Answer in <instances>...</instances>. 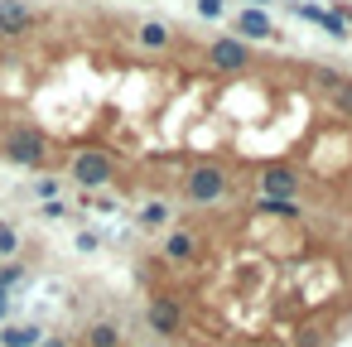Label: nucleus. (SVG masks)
I'll list each match as a JSON object with an SVG mask.
<instances>
[{"label": "nucleus", "mask_w": 352, "mask_h": 347, "mask_svg": "<svg viewBox=\"0 0 352 347\" xmlns=\"http://www.w3.org/2000/svg\"><path fill=\"white\" fill-rule=\"evenodd\" d=\"M227 193V174L217 164H198L188 174V203H217Z\"/></svg>", "instance_id": "nucleus-1"}, {"label": "nucleus", "mask_w": 352, "mask_h": 347, "mask_svg": "<svg viewBox=\"0 0 352 347\" xmlns=\"http://www.w3.org/2000/svg\"><path fill=\"white\" fill-rule=\"evenodd\" d=\"M73 179H78L82 188H102V183L111 179V159H107L102 150H82V155L73 159Z\"/></svg>", "instance_id": "nucleus-2"}, {"label": "nucleus", "mask_w": 352, "mask_h": 347, "mask_svg": "<svg viewBox=\"0 0 352 347\" xmlns=\"http://www.w3.org/2000/svg\"><path fill=\"white\" fill-rule=\"evenodd\" d=\"M6 155H10L15 164H39V159H44V135H39V131H10Z\"/></svg>", "instance_id": "nucleus-3"}, {"label": "nucleus", "mask_w": 352, "mask_h": 347, "mask_svg": "<svg viewBox=\"0 0 352 347\" xmlns=\"http://www.w3.org/2000/svg\"><path fill=\"white\" fill-rule=\"evenodd\" d=\"M294 188H299V183H294V174H289V169H265V179H261V193H265V198H275V203H289V198H294Z\"/></svg>", "instance_id": "nucleus-4"}, {"label": "nucleus", "mask_w": 352, "mask_h": 347, "mask_svg": "<svg viewBox=\"0 0 352 347\" xmlns=\"http://www.w3.org/2000/svg\"><path fill=\"white\" fill-rule=\"evenodd\" d=\"M212 63L227 68V73H236V68L246 63V44H236V39H217V44H212Z\"/></svg>", "instance_id": "nucleus-5"}, {"label": "nucleus", "mask_w": 352, "mask_h": 347, "mask_svg": "<svg viewBox=\"0 0 352 347\" xmlns=\"http://www.w3.org/2000/svg\"><path fill=\"white\" fill-rule=\"evenodd\" d=\"M30 20H34V15L20 5V0H0V30H6V34H20Z\"/></svg>", "instance_id": "nucleus-6"}, {"label": "nucleus", "mask_w": 352, "mask_h": 347, "mask_svg": "<svg viewBox=\"0 0 352 347\" xmlns=\"http://www.w3.org/2000/svg\"><path fill=\"white\" fill-rule=\"evenodd\" d=\"M236 34H251V39H265V34H270V20H265L261 10H241V15H236Z\"/></svg>", "instance_id": "nucleus-7"}, {"label": "nucleus", "mask_w": 352, "mask_h": 347, "mask_svg": "<svg viewBox=\"0 0 352 347\" xmlns=\"http://www.w3.org/2000/svg\"><path fill=\"white\" fill-rule=\"evenodd\" d=\"M87 347H121V333H116V323H97V328L87 333Z\"/></svg>", "instance_id": "nucleus-8"}, {"label": "nucleus", "mask_w": 352, "mask_h": 347, "mask_svg": "<svg viewBox=\"0 0 352 347\" xmlns=\"http://www.w3.org/2000/svg\"><path fill=\"white\" fill-rule=\"evenodd\" d=\"M0 342H6V347H34L39 342V328H6Z\"/></svg>", "instance_id": "nucleus-9"}, {"label": "nucleus", "mask_w": 352, "mask_h": 347, "mask_svg": "<svg viewBox=\"0 0 352 347\" xmlns=\"http://www.w3.org/2000/svg\"><path fill=\"white\" fill-rule=\"evenodd\" d=\"M304 15H309V20H318L328 34H342V20H338V15H328V10H318V5H304Z\"/></svg>", "instance_id": "nucleus-10"}, {"label": "nucleus", "mask_w": 352, "mask_h": 347, "mask_svg": "<svg viewBox=\"0 0 352 347\" xmlns=\"http://www.w3.org/2000/svg\"><path fill=\"white\" fill-rule=\"evenodd\" d=\"M164 39H169L164 25H145V30H140V44H145V49H164Z\"/></svg>", "instance_id": "nucleus-11"}, {"label": "nucleus", "mask_w": 352, "mask_h": 347, "mask_svg": "<svg viewBox=\"0 0 352 347\" xmlns=\"http://www.w3.org/2000/svg\"><path fill=\"white\" fill-rule=\"evenodd\" d=\"M15 246H20V236L10 227H0V256H15Z\"/></svg>", "instance_id": "nucleus-12"}, {"label": "nucleus", "mask_w": 352, "mask_h": 347, "mask_svg": "<svg viewBox=\"0 0 352 347\" xmlns=\"http://www.w3.org/2000/svg\"><path fill=\"white\" fill-rule=\"evenodd\" d=\"M164 217H169V212H164V203H150V208H145V222H150V227H155V222H164Z\"/></svg>", "instance_id": "nucleus-13"}, {"label": "nucleus", "mask_w": 352, "mask_h": 347, "mask_svg": "<svg viewBox=\"0 0 352 347\" xmlns=\"http://www.w3.org/2000/svg\"><path fill=\"white\" fill-rule=\"evenodd\" d=\"M198 15H208V20L222 15V0H198Z\"/></svg>", "instance_id": "nucleus-14"}, {"label": "nucleus", "mask_w": 352, "mask_h": 347, "mask_svg": "<svg viewBox=\"0 0 352 347\" xmlns=\"http://www.w3.org/2000/svg\"><path fill=\"white\" fill-rule=\"evenodd\" d=\"M39 347H68L63 337H39Z\"/></svg>", "instance_id": "nucleus-15"}, {"label": "nucleus", "mask_w": 352, "mask_h": 347, "mask_svg": "<svg viewBox=\"0 0 352 347\" xmlns=\"http://www.w3.org/2000/svg\"><path fill=\"white\" fill-rule=\"evenodd\" d=\"M6 309H10V299H6V289H0V318H6Z\"/></svg>", "instance_id": "nucleus-16"}, {"label": "nucleus", "mask_w": 352, "mask_h": 347, "mask_svg": "<svg viewBox=\"0 0 352 347\" xmlns=\"http://www.w3.org/2000/svg\"><path fill=\"white\" fill-rule=\"evenodd\" d=\"M251 5H265V0H251Z\"/></svg>", "instance_id": "nucleus-17"}, {"label": "nucleus", "mask_w": 352, "mask_h": 347, "mask_svg": "<svg viewBox=\"0 0 352 347\" xmlns=\"http://www.w3.org/2000/svg\"><path fill=\"white\" fill-rule=\"evenodd\" d=\"M150 347H164V342H150Z\"/></svg>", "instance_id": "nucleus-18"}]
</instances>
